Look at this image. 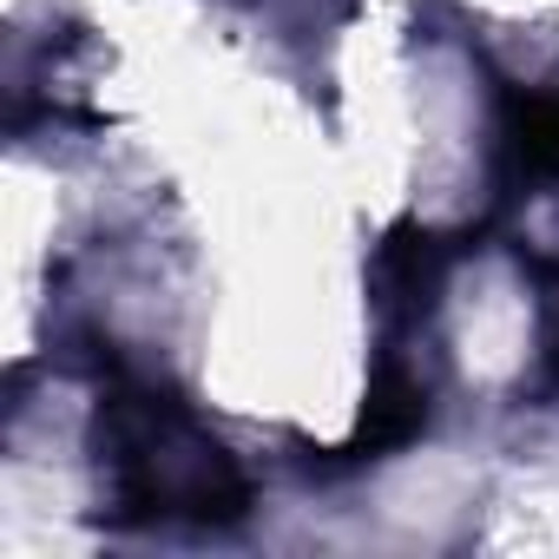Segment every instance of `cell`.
<instances>
[{
    "instance_id": "obj_1",
    "label": "cell",
    "mask_w": 559,
    "mask_h": 559,
    "mask_svg": "<svg viewBox=\"0 0 559 559\" xmlns=\"http://www.w3.org/2000/svg\"><path fill=\"white\" fill-rule=\"evenodd\" d=\"M93 448L106 467L112 520L152 526V520H191V526H230L250 513V480L237 454L152 376H112L93 408Z\"/></svg>"
},
{
    "instance_id": "obj_3",
    "label": "cell",
    "mask_w": 559,
    "mask_h": 559,
    "mask_svg": "<svg viewBox=\"0 0 559 559\" xmlns=\"http://www.w3.org/2000/svg\"><path fill=\"white\" fill-rule=\"evenodd\" d=\"M500 139L520 178H559V93H507Z\"/></svg>"
},
{
    "instance_id": "obj_2",
    "label": "cell",
    "mask_w": 559,
    "mask_h": 559,
    "mask_svg": "<svg viewBox=\"0 0 559 559\" xmlns=\"http://www.w3.org/2000/svg\"><path fill=\"white\" fill-rule=\"evenodd\" d=\"M421 428H428V382H415L408 369L389 362V369L369 382V402H362L356 435H349L343 454H349V461H382V454L421 441Z\"/></svg>"
}]
</instances>
